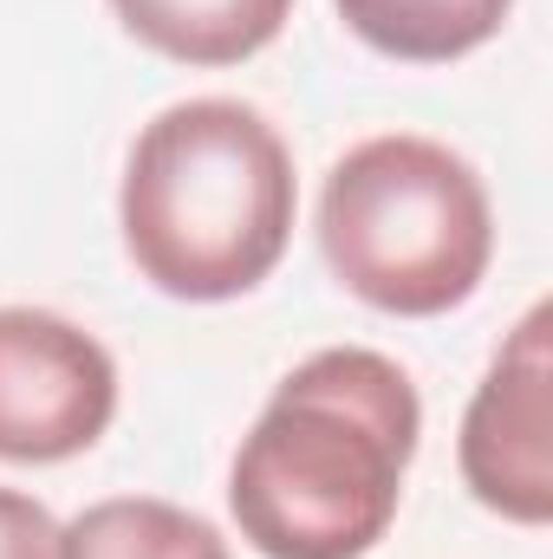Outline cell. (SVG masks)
I'll return each mask as SVG.
<instances>
[{
  "instance_id": "obj_3",
  "label": "cell",
  "mask_w": 553,
  "mask_h": 559,
  "mask_svg": "<svg viewBox=\"0 0 553 559\" xmlns=\"http://www.w3.org/2000/svg\"><path fill=\"white\" fill-rule=\"evenodd\" d=\"M319 254L352 299L391 319H443L489 280L495 209L475 163L449 143L365 138L326 169Z\"/></svg>"
},
{
  "instance_id": "obj_9",
  "label": "cell",
  "mask_w": 553,
  "mask_h": 559,
  "mask_svg": "<svg viewBox=\"0 0 553 559\" xmlns=\"http://www.w3.org/2000/svg\"><path fill=\"white\" fill-rule=\"evenodd\" d=\"M0 559H59V521L20 488H0Z\"/></svg>"
},
{
  "instance_id": "obj_8",
  "label": "cell",
  "mask_w": 553,
  "mask_h": 559,
  "mask_svg": "<svg viewBox=\"0 0 553 559\" xmlns=\"http://www.w3.org/2000/svg\"><path fill=\"white\" fill-rule=\"evenodd\" d=\"M59 559H235L222 527L156 501V495H111L92 501L59 527Z\"/></svg>"
},
{
  "instance_id": "obj_6",
  "label": "cell",
  "mask_w": 553,
  "mask_h": 559,
  "mask_svg": "<svg viewBox=\"0 0 553 559\" xmlns=\"http://www.w3.org/2000/svg\"><path fill=\"white\" fill-rule=\"evenodd\" d=\"M118 26L176 66H242L268 52L293 0H111Z\"/></svg>"
},
{
  "instance_id": "obj_2",
  "label": "cell",
  "mask_w": 553,
  "mask_h": 559,
  "mask_svg": "<svg viewBox=\"0 0 553 559\" xmlns=\"http://www.w3.org/2000/svg\"><path fill=\"white\" fill-rule=\"evenodd\" d=\"M299 215L293 150L242 98L163 105L131 143L118 228L156 293L222 306L280 267Z\"/></svg>"
},
{
  "instance_id": "obj_5",
  "label": "cell",
  "mask_w": 553,
  "mask_h": 559,
  "mask_svg": "<svg viewBox=\"0 0 553 559\" xmlns=\"http://www.w3.org/2000/svg\"><path fill=\"white\" fill-rule=\"evenodd\" d=\"M456 462L489 514L515 527L553 521V306H528L482 371L462 411Z\"/></svg>"
},
{
  "instance_id": "obj_1",
  "label": "cell",
  "mask_w": 553,
  "mask_h": 559,
  "mask_svg": "<svg viewBox=\"0 0 553 559\" xmlns=\"http://www.w3.org/2000/svg\"><path fill=\"white\" fill-rule=\"evenodd\" d=\"M423 404L372 345H326L274 384L235 449L228 508L261 559H365L398 521Z\"/></svg>"
},
{
  "instance_id": "obj_4",
  "label": "cell",
  "mask_w": 553,
  "mask_h": 559,
  "mask_svg": "<svg viewBox=\"0 0 553 559\" xmlns=\"http://www.w3.org/2000/svg\"><path fill=\"white\" fill-rule=\"evenodd\" d=\"M118 417V358L46 306H0V462L85 455Z\"/></svg>"
},
{
  "instance_id": "obj_7",
  "label": "cell",
  "mask_w": 553,
  "mask_h": 559,
  "mask_svg": "<svg viewBox=\"0 0 553 559\" xmlns=\"http://www.w3.org/2000/svg\"><path fill=\"white\" fill-rule=\"evenodd\" d=\"M332 7L352 39H365L372 52L404 59V66L469 59L515 13V0H332Z\"/></svg>"
}]
</instances>
